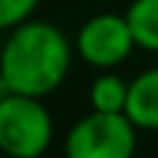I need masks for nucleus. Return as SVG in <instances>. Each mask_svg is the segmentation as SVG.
<instances>
[{"label": "nucleus", "instance_id": "1", "mask_svg": "<svg viewBox=\"0 0 158 158\" xmlns=\"http://www.w3.org/2000/svg\"><path fill=\"white\" fill-rule=\"evenodd\" d=\"M75 44L64 31L44 19H25L8 28L3 44L0 86L8 94L47 97L69 75Z\"/></svg>", "mask_w": 158, "mask_h": 158}, {"label": "nucleus", "instance_id": "2", "mask_svg": "<svg viewBox=\"0 0 158 158\" xmlns=\"http://www.w3.org/2000/svg\"><path fill=\"white\" fill-rule=\"evenodd\" d=\"M44 97L8 94L0 100V150L6 158H42L53 144V117Z\"/></svg>", "mask_w": 158, "mask_h": 158}, {"label": "nucleus", "instance_id": "3", "mask_svg": "<svg viewBox=\"0 0 158 158\" xmlns=\"http://www.w3.org/2000/svg\"><path fill=\"white\" fill-rule=\"evenodd\" d=\"M136 125L128 114L92 111L81 117L64 142L67 158H133Z\"/></svg>", "mask_w": 158, "mask_h": 158}, {"label": "nucleus", "instance_id": "4", "mask_svg": "<svg viewBox=\"0 0 158 158\" xmlns=\"http://www.w3.org/2000/svg\"><path fill=\"white\" fill-rule=\"evenodd\" d=\"M133 47L136 39L125 14H94L78 28L75 36V53L97 69L119 67Z\"/></svg>", "mask_w": 158, "mask_h": 158}, {"label": "nucleus", "instance_id": "5", "mask_svg": "<svg viewBox=\"0 0 158 158\" xmlns=\"http://www.w3.org/2000/svg\"><path fill=\"white\" fill-rule=\"evenodd\" d=\"M125 114L139 131H158V67L139 72L131 81Z\"/></svg>", "mask_w": 158, "mask_h": 158}, {"label": "nucleus", "instance_id": "6", "mask_svg": "<svg viewBox=\"0 0 158 158\" xmlns=\"http://www.w3.org/2000/svg\"><path fill=\"white\" fill-rule=\"evenodd\" d=\"M125 17L133 31L136 47L158 53V0H133L125 8Z\"/></svg>", "mask_w": 158, "mask_h": 158}, {"label": "nucleus", "instance_id": "7", "mask_svg": "<svg viewBox=\"0 0 158 158\" xmlns=\"http://www.w3.org/2000/svg\"><path fill=\"white\" fill-rule=\"evenodd\" d=\"M128 89L131 83H125L119 75L114 72H103L92 81L89 89V103L92 111H111V114H125L128 106Z\"/></svg>", "mask_w": 158, "mask_h": 158}, {"label": "nucleus", "instance_id": "8", "mask_svg": "<svg viewBox=\"0 0 158 158\" xmlns=\"http://www.w3.org/2000/svg\"><path fill=\"white\" fill-rule=\"evenodd\" d=\"M36 6H39V0H0V25L14 28V25L31 19Z\"/></svg>", "mask_w": 158, "mask_h": 158}]
</instances>
